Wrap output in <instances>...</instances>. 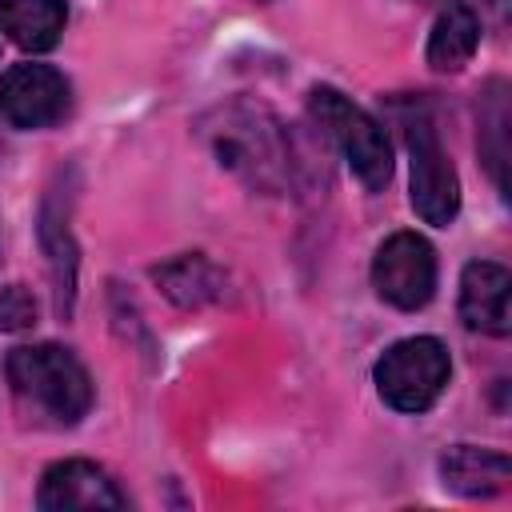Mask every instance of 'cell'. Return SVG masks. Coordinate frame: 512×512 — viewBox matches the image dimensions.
Segmentation results:
<instances>
[{
    "label": "cell",
    "mask_w": 512,
    "mask_h": 512,
    "mask_svg": "<svg viewBox=\"0 0 512 512\" xmlns=\"http://www.w3.org/2000/svg\"><path fill=\"white\" fill-rule=\"evenodd\" d=\"M204 140L220 168L236 172L260 192H280L296 180V148L292 132L264 108L248 100H232L216 108L204 124Z\"/></svg>",
    "instance_id": "obj_1"
},
{
    "label": "cell",
    "mask_w": 512,
    "mask_h": 512,
    "mask_svg": "<svg viewBox=\"0 0 512 512\" xmlns=\"http://www.w3.org/2000/svg\"><path fill=\"white\" fill-rule=\"evenodd\" d=\"M4 372H8L12 392L24 404L52 416L56 424H76L92 404V380L84 364L60 344L12 348L4 360Z\"/></svg>",
    "instance_id": "obj_2"
},
{
    "label": "cell",
    "mask_w": 512,
    "mask_h": 512,
    "mask_svg": "<svg viewBox=\"0 0 512 512\" xmlns=\"http://www.w3.org/2000/svg\"><path fill=\"white\" fill-rule=\"evenodd\" d=\"M308 108H312V120L320 124V132L352 164L360 184L380 192L388 184V176H392V144H388L384 128L360 104H352L344 92H336L328 84H316L308 92Z\"/></svg>",
    "instance_id": "obj_3"
},
{
    "label": "cell",
    "mask_w": 512,
    "mask_h": 512,
    "mask_svg": "<svg viewBox=\"0 0 512 512\" xmlns=\"http://www.w3.org/2000/svg\"><path fill=\"white\" fill-rule=\"evenodd\" d=\"M400 116H404L400 128H404V144H408V160H412V208L424 224L444 228L460 212L456 168H452L448 152L440 148L436 124L424 104H408Z\"/></svg>",
    "instance_id": "obj_4"
},
{
    "label": "cell",
    "mask_w": 512,
    "mask_h": 512,
    "mask_svg": "<svg viewBox=\"0 0 512 512\" xmlns=\"http://www.w3.org/2000/svg\"><path fill=\"white\" fill-rule=\"evenodd\" d=\"M448 372L452 360L436 336H408L376 360V388L396 412H428L440 400Z\"/></svg>",
    "instance_id": "obj_5"
},
{
    "label": "cell",
    "mask_w": 512,
    "mask_h": 512,
    "mask_svg": "<svg viewBox=\"0 0 512 512\" xmlns=\"http://www.w3.org/2000/svg\"><path fill=\"white\" fill-rule=\"evenodd\" d=\"M372 284L392 308H424L436 288V252L416 232H392L372 260Z\"/></svg>",
    "instance_id": "obj_6"
},
{
    "label": "cell",
    "mask_w": 512,
    "mask_h": 512,
    "mask_svg": "<svg viewBox=\"0 0 512 512\" xmlns=\"http://www.w3.org/2000/svg\"><path fill=\"white\" fill-rule=\"evenodd\" d=\"M72 104L68 80L48 64H12L0 76V120L12 128H48Z\"/></svg>",
    "instance_id": "obj_7"
},
{
    "label": "cell",
    "mask_w": 512,
    "mask_h": 512,
    "mask_svg": "<svg viewBox=\"0 0 512 512\" xmlns=\"http://www.w3.org/2000/svg\"><path fill=\"white\" fill-rule=\"evenodd\" d=\"M36 504L44 512H72V508H124L128 496L116 480L92 460H60L44 472Z\"/></svg>",
    "instance_id": "obj_8"
},
{
    "label": "cell",
    "mask_w": 512,
    "mask_h": 512,
    "mask_svg": "<svg viewBox=\"0 0 512 512\" xmlns=\"http://www.w3.org/2000/svg\"><path fill=\"white\" fill-rule=\"evenodd\" d=\"M508 292L512 276L504 264L492 260H472L460 276V316L468 328L488 332V336H508L512 312H508Z\"/></svg>",
    "instance_id": "obj_9"
},
{
    "label": "cell",
    "mask_w": 512,
    "mask_h": 512,
    "mask_svg": "<svg viewBox=\"0 0 512 512\" xmlns=\"http://www.w3.org/2000/svg\"><path fill=\"white\" fill-rule=\"evenodd\" d=\"M508 472L512 464L504 452L476 448V444H456L440 456V476L460 496H496L508 484Z\"/></svg>",
    "instance_id": "obj_10"
},
{
    "label": "cell",
    "mask_w": 512,
    "mask_h": 512,
    "mask_svg": "<svg viewBox=\"0 0 512 512\" xmlns=\"http://www.w3.org/2000/svg\"><path fill=\"white\" fill-rule=\"evenodd\" d=\"M64 20H68L64 0H0V28L24 52L56 48Z\"/></svg>",
    "instance_id": "obj_11"
},
{
    "label": "cell",
    "mask_w": 512,
    "mask_h": 512,
    "mask_svg": "<svg viewBox=\"0 0 512 512\" xmlns=\"http://www.w3.org/2000/svg\"><path fill=\"white\" fill-rule=\"evenodd\" d=\"M480 44V20L468 4H448L440 12V20L432 24V36H428V64L440 68V72H456L472 60Z\"/></svg>",
    "instance_id": "obj_12"
},
{
    "label": "cell",
    "mask_w": 512,
    "mask_h": 512,
    "mask_svg": "<svg viewBox=\"0 0 512 512\" xmlns=\"http://www.w3.org/2000/svg\"><path fill=\"white\" fill-rule=\"evenodd\" d=\"M156 280L180 308H200V304L224 296V272L204 256H180V260L156 268Z\"/></svg>",
    "instance_id": "obj_13"
},
{
    "label": "cell",
    "mask_w": 512,
    "mask_h": 512,
    "mask_svg": "<svg viewBox=\"0 0 512 512\" xmlns=\"http://www.w3.org/2000/svg\"><path fill=\"white\" fill-rule=\"evenodd\" d=\"M480 156L496 180V188H508L504 164H508V88L504 80H492L480 100Z\"/></svg>",
    "instance_id": "obj_14"
},
{
    "label": "cell",
    "mask_w": 512,
    "mask_h": 512,
    "mask_svg": "<svg viewBox=\"0 0 512 512\" xmlns=\"http://www.w3.org/2000/svg\"><path fill=\"white\" fill-rule=\"evenodd\" d=\"M40 240H44V248H48V264H52V280H56L60 308H72V288H76V248H72V236H68L64 220H56L48 204H44V216H40Z\"/></svg>",
    "instance_id": "obj_15"
},
{
    "label": "cell",
    "mask_w": 512,
    "mask_h": 512,
    "mask_svg": "<svg viewBox=\"0 0 512 512\" xmlns=\"http://www.w3.org/2000/svg\"><path fill=\"white\" fill-rule=\"evenodd\" d=\"M36 324V300L24 284H8L0 288V328L4 332H24Z\"/></svg>",
    "instance_id": "obj_16"
}]
</instances>
